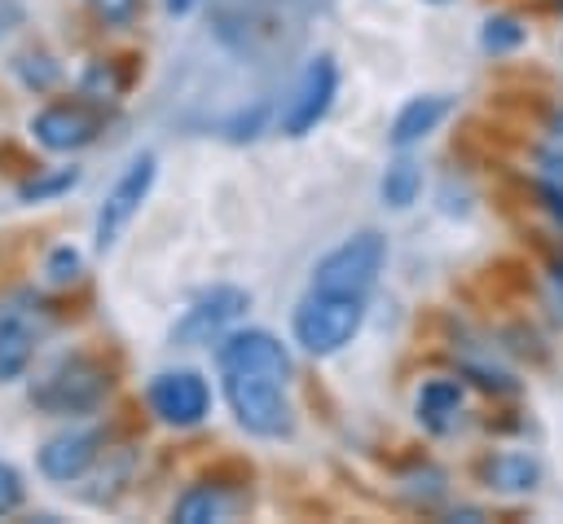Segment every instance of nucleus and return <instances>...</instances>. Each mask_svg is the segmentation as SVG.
I'll return each mask as SVG.
<instances>
[{"mask_svg":"<svg viewBox=\"0 0 563 524\" xmlns=\"http://www.w3.org/2000/svg\"><path fill=\"white\" fill-rule=\"evenodd\" d=\"M383 260H387V242L383 233L374 229H361L352 233L347 242H339L330 255L317 260L312 269V291H330V295H361L378 282L383 273Z\"/></svg>","mask_w":563,"mask_h":524,"instance_id":"nucleus-2","label":"nucleus"},{"mask_svg":"<svg viewBox=\"0 0 563 524\" xmlns=\"http://www.w3.org/2000/svg\"><path fill=\"white\" fill-rule=\"evenodd\" d=\"M106 392H110V374L92 357H62L31 387V401L48 414H84V410H97Z\"/></svg>","mask_w":563,"mask_h":524,"instance_id":"nucleus-4","label":"nucleus"},{"mask_svg":"<svg viewBox=\"0 0 563 524\" xmlns=\"http://www.w3.org/2000/svg\"><path fill=\"white\" fill-rule=\"evenodd\" d=\"M216 361H220V370H255V374H268L277 383L290 379V357H286V348L268 330H238V335H229L220 343Z\"/></svg>","mask_w":563,"mask_h":524,"instance_id":"nucleus-10","label":"nucleus"},{"mask_svg":"<svg viewBox=\"0 0 563 524\" xmlns=\"http://www.w3.org/2000/svg\"><path fill=\"white\" fill-rule=\"evenodd\" d=\"M334 92H339V66H334L330 53H317V57L299 70L290 97L282 101V132H286V137H303V132H312V128L330 114Z\"/></svg>","mask_w":563,"mask_h":524,"instance_id":"nucleus-5","label":"nucleus"},{"mask_svg":"<svg viewBox=\"0 0 563 524\" xmlns=\"http://www.w3.org/2000/svg\"><path fill=\"white\" fill-rule=\"evenodd\" d=\"M31 352H35V330H31V321H26L18 308H4V313H0V383L18 379V374L31 365Z\"/></svg>","mask_w":563,"mask_h":524,"instance_id":"nucleus-14","label":"nucleus"},{"mask_svg":"<svg viewBox=\"0 0 563 524\" xmlns=\"http://www.w3.org/2000/svg\"><path fill=\"white\" fill-rule=\"evenodd\" d=\"M97 432H62V436H53V440H44V449H40V471L48 476V480H79L92 462H97Z\"/></svg>","mask_w":563,"mask_h":524,"instance_id":"nucleus-11","label":"nucleus"},{"mask_svg":"<svg viewBox=\"0 0 563 524\" xmlns=\"http://www.w3.org/2000/svg\"><path fill=\"white\" fill-rule=\"evenodd\" d=\"M484 480L497 489V493H528V489H537V480H541V467L528 458V454H493V458H484Z\"/></svg>","mask_w":563,"mask_h":524,"instance_id":"nucleus-15","label":"nucleus"},{"mask_svg":"<svg viewBox=\"0 0 563 524\" xmlns=\"http://www.w3.org/2000/svg\"><path fill=\"white\" fill-rule=\"evenodd\" d=\"M246 308H251V295H246V291H238V286H216L211 295H202L198 304L185 308V317L176 321L172 339L185 343V348L207 343V339H216L224 326H233Z\"/></svg>","mask_w":563,"mask_h":524,"instance_id":"nucleus-8","label":"nucleus"},{"mask_svg":"<svg viewBox=\"0 0 563 524\" xmlns=\"http://www.w3.org/2000/svg\"><path fill=\"white\" fill-rule=\"evenodd\" d=\"M150 410L167 423V427H194L207 418L211 410V392L202 383V374L194 370H167L150 383Z\"/></svg>","mask_w":563,"mask_h":524,"instance_id":"nucleus-7","label":"nucleus"},{"mask_svg":"<svg viewBox=\"0 0 563 524\" xmlns=\"http://www.w3.org/2000/svg\"><path fill=\"white\" fill-rule=\"evenodd\" d=\"M75 277H79V251L57 247L48 255V282H75Z\"/></svg>","mask_w":563,"mask_h":524,"instance_id":"nucleus-21","label":"nucleus"},{"mask_svg":"<svg viewBox=\"0 0 563 524\" xmlns=\"http://www.w3.org/2000/svg\"><path fill=\"white\" fill-rule=\"evenodd\" d=\"M75 181H79V172H75V167H62V172H53V176H40V181L22 185L18 194H22V203H40V198H53V194L70 189Z\"/></svg>","mask_w":563,"mask_h":524,"instance_id":"nucleus-19","label":"nucleus"},{"mask_svg":"<svg viewBox=\"0 0 563 524\" xmlns=\"http://www.w3.org/2000/svg\"><path fill=\"white\" fill-rule=\"evenodd\" d=\"M18 506H22V476L9 462H0V520L13 515Z\"/></svg>","mask_w":563,"mask_h":524,"instance_id":"nucleus-20","label":"nucleus"},{"mask_svg":"<svg viewBox=\"0 0 563 524\" xmlns=\"http://www.w3.org/2000/svg\"><path fill=\"white\" fill-rule=\"evenodd\" d=\"M418 418L427 432H453L462 418V383L457 379H431L418 392Z\"/></svg>","mask_w":563,"mask_h":524,"instance_id":"nucleus-13","label":"nucleus"},{"mask_svg":"<svg viewBox=\"0 0 563 524\" xmlns=\"http://www.w3.org/2000/svg\"><path fill=\"white\" fill-rule=\"evenodd\" d=\"M154 167H158L154 154H136V159L123 167V176L110 185V194H106V203H101V211H97V247H101V251H106V247L132 225V216L141 211V203H145V194H150V185H154Z\"/></svg>","mask_w":563,"mask_h":524,"instance_id":"nucleus-6","label":"nucleus"},{"mask_svg":"<svg viewBox=\"0 0 563 524\" xmlns=\"http://www.w3.org/2000/svg\"><path fill=\"white\" fill-rule=\"evenodd\" d=\"M541 167H545V176H550L554 194H563V150H550V154L541 159Z\"/></svg>","mask_w":563,"mask_h":524,"instance_id":"nucleus-23","label":"nucleus"},{"mask_svg":"<svg viewBox=\"0 0 563 524\" xmlns=\"http://www.w3.org/2000/svg\"><path fill=\"white\" fill-rule=\"evenodd\" d=\"M163 9H167L172 18H185L189 9H198V0H163Z\"/></svg>","mask_w":563,"mask_h":524,"instance_id":"nucleus-24","label":"nucleus"},{"mask_svg":"<svg viewBox=\"0 0 563 524\" xmlns=\"http://www.w3.org/2000/svg\"><path fill=\"white\" fill-rule=\"evenodd\" d=\"M229 511H233V502H229V493L220 484H189L176 498L172 520H180V524H211V520H224Z\"/></svg>","mask_w":563,"mask_h":524,"instance_id":"nucleus-16","label":"nucleus"},{"mask_svg":"<svg viewBox=\"0 0 563 524\" xmlns=\"http://www.w3.org/2000/svg\"><path fill=\"white\" fill-rule=\"evenodd\" d=\"M84 4H92L106 22H128L136 13V0H84Z\"/></svg>","mask_w":563,"mask_h":524,"instance_id":"nucleus-22","label":"nucleus"},{"mask_svg":"<svg viewBox=\"0 0 563 524\" xmlns=\"http://www.w3.org/2000/svg\"><path fill=\"white\" fill-rule=\"evenodd\" d=\"M418 189H422V172H418V163L396 159V163L383 172V203H387V207H409V203L418 198Z\"/></svg>","mask_w":563,"mask_h":524,"instance_id":"nucleus-17","label":"nucleus"},{"mask_svg":"<svg viewBox=\"0 0 563 524\" xmlns=\"http://www.w3.org/2000/svg\"><path fill=\"white\" fill-rule=\"evenodd\" d=\"M449 114V97H413V101H405L400 106V114L391 119V145L396 150H409V145H418L427 132H435L440 128V119Z\"/></svg>","mask_w":563,"mask_h":524,"instance_id":"nucleus-12","label":"nucleus"},{"mask_svg":"<svg viewBox=\"0 0 563 524\" xmlns=\"http://www.w3.org/2000/svg\"><path fill=\"white\" fill-rule=\"evenodd\" d=\"M220 374H224V401L246 432H255V436H286L290 432V405L282 396L286 383L255 374V370H220Z\"/></svg>","mask_w":563,"mask_h":524,"instance_id":"nucleus-3","label":"nucleus"},{"mask_svg":"<svg viewBox=\"0 0 563 524\" xmlns=\"http://www.w3.org/2000/svg\"><path fill=\"white\" fill-rule=\"evenodd\" d=\"M97 128H101V114L88 110L84 101H53V106H44V110L31 119L35 141H40L44 150H57V154L88 145V141L97 137Z\"/></svg>","mask_w":563,"mask_h":524,"instance_id":"nucleus-9","label":"nucleus"},{"mask_svg":"<svg viewBox=\"0 0 563 524\" xmlns=\"http://www.w3.org/2000/svg\"><path fill=\"white\" fill-rule=\"evenodd\" d=\"M431 4H449V0H431Z\"/></svg>","mask_w":563,"mask_h":524,"instance_id":"nucleus-25","label":"nucleus"},{"mask_svg":"<svg viewBox=\"0 0 563 524\" xmlns=\"http://www.w3.org/2000/svg\"><path fill=\"white\" fill-rule=\"evenodd\" d=\"M479 40H484V48H488V53H510V48H519V44H523V26H519L515 18H488Z\"/></svg>","mask_w":563,"mask_h":524,"instance_id":"nucleus-18","label":"nucleus"},{"mask_svg":"<svg viewBox=\"0 0 563 524\" xmlns=\"http://www.w3.org/2000/svg\"><path fill=\"white\" fill-rule=\"evenodd\" d=\"M365 321L361 295H330V291H312L299 308H295V339L303 352L312 357H330L343 343L356 339Z\"/></svg>","mask_w":563,"mask_h":524,"instance_id":"nucleus-1","label":"nucleus"}]
</instances>
